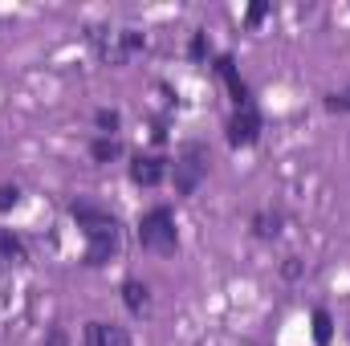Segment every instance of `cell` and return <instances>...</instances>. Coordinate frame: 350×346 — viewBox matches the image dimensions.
Masks as SVG:
<instances>
[{"mask_svg":"<svg viewBox=\"0 0 350 346\" xmlns=\"http://www.w3.org/2000/svg\"><path fill=\"white\" fill-rule=\"evenodd\" d=\"M118 155H122V143H118V139L98 135V139L90 143V159H94V163H110V159H118Z\"/></svg>","mask_w":350,"mask_h":346,"instance_id":"11","label":"cell"},{"mask_svg":"<svg viewBox=\"0 0 350 346\" xmlns=\"http://www.w3.org/2000/svg\"><path fill=\"white\" fill-rule=\"evenodd\" d=\"M25 261H29L25 241H21L12 228H0V273H8V269H21Z\"/></svg>","mask_w":350,"mask_h":346,"instance_id":"9","label":"cell"},{"mask_svg":"<svg viewBox=\"0 0 350 346\" xmlns=\"http://www.w3.org/2000/svg\"><path fill=\"white\" fill-rule=\"evenodd\" d=\"M326 110H334V114H350V82L342 90H330V94H326Z\"/></svg>","mask_w":350,"mask_h":346,"instance_id":"15","label":"cell"},{"mask_svg":"<svg viewBox=\"0 0 350 346\" xmlns=\"http://www.w3.org/2000/svg\"><path fill=\"white\" fill-rule=\"evenodd\" d=\"M122 306H126L131 318H143V314L151 310V289H147L139 277H126V281H122Z\"/></svg>","mask_w":350,"mask_h":346,"instance_id":"10","label":"cell"},{"mask_svg":"<svg viewBox=\"0 0 350 346\" xmlns=\"http://www.w3.org/2000/svg\"><path fill=\"white\" fill-rule=\"evenodd\" d=\"M70 216H74V224L86 237V257L82 261H86L90 269H102L106 261L118 253V241H122L118 216L106 212V208H98V204H90V200H74L70 204Z\"/></svg>","mask_w":350,"mask_h":346,"instance_id":"1","label":"cell"},{"mask_svg":"<svg viewBox=\"0 0 350 346\" xmlns=\"http://www.w3.org/2000/svg\"><path fill=\"white\" fill-rule=\"evenodd\" d=\"M167 175H172V163L163 155H135L131 159V183H139V187H159Z\"/></svg>","mask_w":350,"mask_h":346,"instance_id":"6","label":"cell"},{"mask_svg":"<svg viewBox=\"0 0 350 346\" xmlns=\"http://www.w3.org/2000/svg\"><path fill=\"white\" fill-rule=\"evenodd\" d=\"M204 175H208V147L191 139V143H183V147L175 151V159H172L175 196H191V191L204 183Z\"/></svg>","mask_w":350,"mask_h":346,"instance_id":"3","label":"cell"},{"mask_svg":"<svg viewBox=\"0 0 350 346\" xmlns=\"http://www.w3.org/2000/svg\"><path fill=\"white\" fill-rule=\"evenodd\" d=\"M118 122H122V118H118V110H106V106H102V110H94V127H98L106 139H114V135H118Z\"/></svg>","mask_w":350,"mask_h":346,"instance_id":"14","label":"cell"},{"mask_svg":"<svg viewBox=\"0 0 350 346\" xmlns=\"http://www.w3.org/2000/svg\"><path fill=\"white\" fill-rule=\"evenodd\" d=\"M187 57H191V62H204V57H208V33H191Z\"/></svg>","mask_w":350,"mask_h":346,"instance_id":"18","label":"cell"},{"mask_svg":"<svg viewBox=\"0 0 350 346\" xmlns=\"http://www.w3.org/2000/svg\"><path fill=\"white\" fill-rule=\"evenodd\" d=\"M224 131H228V147H253L265 131V118H261V110H257V102L232 110V118H228Z\"/></svg>","mask_w":350,"mask_h":346,"instance_id":"5","label":"cell"},{"mask_svg":"<svg viewBox=\"0 0 350 346\" xmlns=\"http://www.w3.org/2000/svg\"><path fill=\"white\" fill-rule=\"evenodd\" d=\"M82 346H131V334L114 322H86Z\"/></svg>","mask_w":350,"mask_h":346,"instance_id":"8","label":"cell"},{"mask_svg":"<svg viewBox=\"0 0 350 346\" xmlns=\"http://www.w3.org/2000/svg\"><path fill=\"white\" fill-rule=\"evenodd\" d=\"M90 45H94V53H98L106 66H126L135 53L147 49V37H143V33H131V29H122V33L90 29Z\"/></svg>","mask_w":350,"mask_h":346,"instance_id":"4","label":"cell"},{"mask_svg":"<svg viewBox=\"0 0 350 346\" xmlns=\"http://www.w3.org/2000/svg\"><path fill=\"white\" fill-rule=\"evenodd\" d=\"M45 346H70V334H66V330H49Z\"/></svg>","mask_w":350,"mask_h":346,"instance_id":"19","label":"cell"},{"mask_svg":"<svg viewBox=\"0 0 350 346\" xmlns=\"http://www.w3.org/2000/svg\"><path fill=\"white\" fill-rule=\"evenodd\" d=\"M216 74H220V82L228 86V98H232V110H241V106H253V90L249 82L237 74V62L228 57V53H220L216 57Z\"/></svg>","mask_w":350,"mask_h":346,"instance_id":"7","label":"cell"},{"mask_svg":"<svg viewBox=\"0 0 350 346\" xmlns=\"http://www.w3.org/2000/svg\"><path fill=\"white\" fill-rule=\"evenodd\" d=\"M273 12V4H265V0H257V4H249V12H245V29L253 33V29H261V21Z\"/></svg>","mask_w":350,"mask_h":346,"instance_id":"16","label":"cell"},{"mask_svg":"<svg viewBox=\"0 0 350 346\" xmlns=\"http://www.w3.org/2000/svg\"><path fill=\"white\" fill-rule=\"evenodd\" d=\"M21 204V187L16 183H0V212H12Z\"/></svg>","mask_w":350,"mask_h":346,"instance_id":"17","label":"cell"},{"mask_svg":"<svg viewBox=\"0 0 350 346\" xmlns=\"http://www.w3.org/2000/svg\"><path fill=\"white\" fill-rule=\"evenodd\" d=\"M253 232H257L261 241H273V237L281 232V216H277V212H257V216H253Z\"/></svg>","mask_w":350,"mask_h":346,"instance_id":"12","label":"cell"},{"mask_svg":"<svg viewBox=\"0 0 350 346\" xmlns=\"http://www.w3.org/2000/svg\"><path fill=\"white\" fill-rule=\"evenodd\" d=\"M139 245H143V253H155V257H172L179 249V224H175V212L167 204H155L151 212H143Z\"/></svg>","mask_w":350,"mask_h":346,"instance_id":"2","label":"cell"},{"mask_svg":"<svg viewBox=\"0 0 350 346\" xmlns=\"http://www.w3.org/2000/svg\"><path fill=\"white\" fill-rule=\"evenodd\" d=\"M330 338H334V322H330V314H326V310H314V343L330 346Z\"/></svg>","mask_w":350,"mask_h":346,"instance_id":"13","label":"cell"}]
</instances>
